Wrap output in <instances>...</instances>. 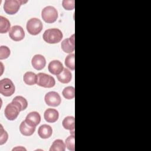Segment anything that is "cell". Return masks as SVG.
I'll return each instance as SVG.
<instances>
[{"label":"cell","mask_w":151,"mask_h":151,"mask_svg":"<svg viewBox=\"0 0 151 151\" xmlns=\"http://www.w3.org/2000/svg\"><path fill=\"white\" fill-rule=\"evenodd\" d=\"M62 32L57 28H51L45 31L43 34L44 40L48 44H56L63 38Z\"/></svg>","instance_id":"cell-1"},{"label":"cell","mask_w":151,"mask_h":151,"mask_svg":"<svg viewBox=\"0 0 151 151\" xmlns=\"http://www.w3.org/2000/svg\"><path fill=\"white\" fill-rule=\"evenodd\" d=\"M21 111H22L21 107L16 102L12 101L11 103L6 106L4 113L8 120H14L18 117Z\"/></svg>","instance_id":"cell-2"},{"label":"cell","mask_w":151,"mask_h":151,"mask_svg":"<svg viewBox=\"0 0 151 151\" xmlns=\"http://www.w3.org/2000/svg\"><path fill=\"white\" fill-rule=\"evenodd\" d=\"M27 2V1L20 0H6L4 4V9L6 14L14 15L18 11L21 5Z\"/></svg>","instance_id":"cell-3"},{"label":"cell","mask_w":151,"mask_h":151,"mask_svg":"<svg viewBox=\"0 0 151 151\" xmlns=\"http://www.w3.org/2000/svg\"><path fill=\"white\" fill-rule=\"evenodd\" d=\"M41 17L45 22L53 23L58 18V12L54 7L47 6L42 10Z\"/></svg>","instance_id":"cell-4"},{"label":"cell","mask_w":151,"mask_h":151,"mask_svg":"<svg viewBox=\"0 0 151 151\" xmlns=\"http://www.w3.org/2000/svg\"><path fill=\"white\" fill-rule=\"evenodd\" d=\"M15 90V86L9 78H5L0 81V93L3 96H11L14 93Z\"/></svg>","instance_id":"cell-5"},{"label":"cell","mask_w":151,"mask_h":151,"mask_svg":"<svg viewBox=\"0 0 151 151\" xmlns=\"http://www.w3.org/2000/svg\"><path fill=\"white\" fill-rule=\"evenodd\" d=\"M42 24L40 19L33 18L29 19L27 24V30L31 35H38L42 29Z\"/></svg>","instance_id":"cell-6"},{"label":"cell","mask_w":151,"mask_h":151,"mask_svg":"<svg viewBox=\"0 0 151 151\" xmlns=\"http://www.w3.org/2000/svg\"><path fill=\"white\" fill-rule=\"evenodd\" d=\"M37 85L45 88L53 87L55 84V81L53 77L48 74L40 73L37 74Z\"/></svg>","instance_id":"cell-7"},{"label":"cell","mask_w":151,"mask_h":151,"mask_svg":"<svg viewBox=\"0 0 151 151\" xmlns=\"http://www.w3.org/2000/svg\"><path fill=\"white\" fill-rule=\"evenodd\" d=\"M45 101L46 104L51 107L59 106L61 101V99L59 94L55 91H50L45 96Z\"/></svg>","instance_id":"cell-8"},{"label":"cell","mask_w":151,"mask_h":151,"mask_svg":"<svg viewBox=\"0 0 151 151\" xmlns=\"http://www.w3.org/2000/svg\"><path fill=\"white\" fill-rule=\"evenodd\" d=\"M9 36L12 40L15 41H19L24 39L25 37V32L21 26L14 25L10 29Z\"/></svg>","instance_id":"cell-9"},{"label":"cell","mask_w":151,"mask_h":151,"mask_svg":"<svg viewBox=\"0 0 151 151\" xmlns=\"http://www.w3.org/2000/svg\"><path fill=\"white\" fill-rule=\"evenodd\" d=\"M61 47L64 52L71 54L74 51V35H72L70 38L64 40L61 42Z\"/></svg>","instance_id":"cell-10"},{"label":"cell","mask_w":151,"mask_h":151,"mask_svg":"<svg viewBox=\"0 0 151 151\" xmlns=\"http://www.w3.org/2000/svg\"><path fill=\"white\" fill-rule=\"evenodd\" d=\"M31 64L35 69L37 70H41L45 66L46 61L43 55L40 54H36L32 57Z\"/></svg>","instance_id":"cell-11"},{"label":"cell","mask_w":151,"mask_h":151,"mask_svg":"<svg viewBox=\"0 0 151 151\" xmlns=\"http://www.w3.org/2000/svg\"><path fill=\"white\" fill-rule=\"evenodd\" d=\"M25 121L27 124L32 127H36L41 121V116L37 111H32L28 114Z\"/></svg>","instance_id":"cell-12"},{"label":"cell","mask_w":151,"mask_h":151,"mask_svg":"<svg viewBox=\"0 0 151 151\" xmlns=\"http://www.w3.org/2000/svg\"><path fill=\"white\" fill-rule=\"evenodd\" d=\"M48 71L54 75H58L64 69L63 64L58 60H53L48 64Z\"/></svg>","instance_id":"cell-13"},{"label":"cell","mask_w":151,"mask_h":151,"mask_svg":"<svg viewBox=\"0 0 151 151\" xmlns=\"http://www.w3.org/2000/svg\"><path fill=\"white\" fill-rule=\"evenodd\" d=\"M44 117L46 122L48 123H54L57 122L58 119V111L54 109H47L44 112Z\"/></svg>","instance_id":"cell-14"},{"label":"cell","mask_w":151,"mask_h":151,"mask_svg":"<svg viewBox=\"0 0 151 151\" xmlns=\"http://www.w3.org/2000/svg\"><path fill=\"white\" fill-rule=\"evenodd\" d=\"M52 133V127L48 124L41 125L38 130V134L42 139H47L51 137Z\"/></svg>","instance_id":"cell-15"},{"label":"cell","mask_w":151,"mask_h":151,"mask_svg":"<svg viewBox=\"0 0 151 151\" xmlns=\"http://www.w3.org/2000/svg\"><path fill=\"white\" fill-rule=\"evenodd\" d=\"M35 127L29 126L26 123V122L22 121L19 126V131L22 134L26 136H31L35 132Z\"/></svg>","instance_id":"cell-16"},{"label":"cell","mask_w":151,"mask_h":151,"mask_svg":"<svg viewBox=\"0 0 151 151\" xmlns=\"http://www.w3.org/2000/svg\"><path fill=\"white\" fill-rule=\"evenodd\" d=\"M57 77L60 82H61V83L66 84L68 83L71 81L72 75L70 71L68 69L64 68L62 72L58 75H57Z\"/></svg>","instance_id":"cell-17"},{"label":"cell","mask_w":151,"mask_h":151,"mask_svg":"<svg viewBox=\"0 0 151 151\" xmlns=\"http://www.w3.org/2000/svg\"><path fill=\"white\" fill-rule=\"evenodd\" d=\"M23 80L26 84L32 86L37 83V75L33 72L28 71L24 74Z\"/></svg>","instance_id":"cell-18"},{"label":"cell","mask_w":151,"mask_h":151,"mask_svg":"<svg viewBox=\"0 0 151 151\" xmlns=\"http://www.w3.org/2000/svg\"><path fill=\"white\" fill-rule=\"evenodd\" d=\"M63 126L64 129L71 131H74L75 119L73 116H67L64 119L62 122Z\"/></svg>","instance_id":"cell-19"},{"label":"cell","mask_w":151,"mask_h":151,"mask_svg":"<svg viewBox=\"0 0 151 151\" xmlns=\"http://www.w3.org/2000/svg\"><path fill=\"white\" fill-rule=\"evenodd\" d=\"M65 144L61 139L55 140L52 144L50 150V151H65Z\"/></svg>","instance_id":"cell-20"},{"label":"cell","mask_w":151,"mask_h":151,"mask_svg":"<svg viewBox=\"0 0 151 151\" xmlns=\"http://www.w3.org/2000/svg\"><path fill=\"white\" fill-rule=\"evenodd\" d=\"M11 24L9 20L2 17L0 16V32L1 34L7 32L10 28Z\"/></svg>","instance_id":"cell-21"},{"label":"cell","mask_w":151,"mask_h":151,"mask_svg":"<svg viewBox=\"0 0 151 151\" xmlns=\"http://www.w3.org/2000/svg\"><path fill=\"white\" fill-rule=\"evenodd\" d=\"M63 96L66 99L71 100L74 99V94H75V90L74 88L72 86H68L64 88L62 92Z\"/></svg>","instance_id":"cell-22"},{"label":"cell","mask_w":151,"mask_h":151,"mask_svg":"<svg viewBox=\"0 0 151 151\" xmlns=\"http://www.w3.org/2000/svg\"><path fill=\"white\" fill-rule=\"evenodd\" d=\"M75 55L74 54H70L68 55L65 58V65L71 70L75 69Z\"/></svg>","instance_id":"cell-23"},{"label":"cell","mask_w":151,"mask_h":151,"mask_svg":"<svg viewBox=\"0 0 151 151\" xmlns=\"http://www.w3.org/2000/svg\"><path fill=\"white\" fill-rule=\"evenodd\" d=\"M12 101L16 102L21 107L22 111L26 109L28 106V102L27 100L22 96H16L14 98Z\"/></svg>","instance_id":"cell-24"},{"label":"cell","mask_w":151,"mask_h":151,"mask_svg":"<svg viewBox=\"0 0 151 151\" xmlns=\"http://www.w3.org/2000/svg\"><path fill=\"white\" fill-rule=\"evenodd\" d=\"M65 146L67 148L71 151H74V134H71L65 140Z\"/></svg>","instance_id":"cell-25"},{"label":"cell","mask_w":151,"mask_h":151,"mask_svg":"<svg viewBox=\"0 0 151 151\" xmlns=\"http://www.w3.org/2000/svg\"><path fill=\"white\" fill-rule=\"evenodd\" d=\"M10 55V50L6 46L2 45L0 47V60L7 58Z\"/></svg>","instance_id":"cell-26"},{"label":"cell","mask_w":151,"mask_h":151,"mask_svg":"<svg viewBox=\"0 0 151 151\" xmlns=\"http://www.w3.org/2000/svg\"><path fill=\"white\" fill-rule=\"evenodd\" d=\"M8 138V134L7 132L4 130L3 127L1 125V134H0V145H2L6 143Z\"/></svg>","instance_id":"cell-27"},{"label":"cell","mask_w":151,"mask_h":151,"mask_svg":"<svg viewBox=\"0 0 151 151\" xmlns=\"http://www.w3.org/2000/svg\"><path fill=\"white\" fill-rule=\"evenodd\" d=\"M74 1H67L64 0L62 2L63 6L66 10H72L74 8Z\"/></svg>","instance_id":"cell-28"}]
</instances>
